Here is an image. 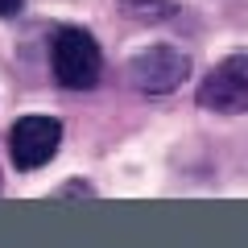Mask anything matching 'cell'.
<instances>
[{
  "mask_svg": "<svg viewBox=\"0 0 248 248\" xmlns=\"http://www.w3.org/2000/svg\"><path fill=\"white\" fill-rule=\"evenodd\" d=\"M50 71L66 91H91L104 71L99 42L79 25H62L50 42Z\"/></svg>",
  "mask_w": 248,
  "mask_h": 248,
  "instance_id": "6da1fadb",
  "label": "cell"
},
{
  "mask_svg": "<svg viewBox=\"0 0 248 248\" xmlns=\"http://www.w3.org/2000/svg\"><path fill=\"white\" fill-rule=\"evenodd\" d=\"M128 83L145 95H166L178 91L190 75V54L178 50V46H149V50H137L124 66Z\"/></svg>",
  "mask_w": 248,
  "mask_h": 248,
  "instance_id": "7a4b0ae2",
  "label": "cell"
},
{
  "mask_svg": "<svg viewBox=\"0 0 248 248\" xmlns=\"http://www.w3.org/2000/svg\"><path fill=\"white\" fill-rule=\"evenodd\" d=\"M199 108L219 116L248 112V54H228L199 83Z\"/></svg>",
  "mask_w": 248,
  "mask_h": 248,
  "instance_id": "3957f363",
  "label": "cell"
},
{
  "mask_svg": "<svg viewBox=\"0 0 248 248\" xmlns=\"http://www.w3.org/2000/svg\"><path fill=\"white\" fill-rule=\"evenodd\" d=\"M62 145V120L54 116H21L9 128V153L17 170H42Z\"/></svg>",
  "mask_w": 248,
  "mask_h": 248,
  "instance_id": "277c9868",
  "label": "cell"
},
{
  "mask_svg": "<svg viewBox=\"0 0 248 248\" xmlns=\"http://www.w3.org/2000/svg\"><path fill=\"white\" fill-rule=\"evenodd\" d=\"M116 9L128 21H141V25H166L178 17V0H116Z\"/></svg>",
  "mask_w": 248,
  "mask_h": 248,
  "instance_id": "5b68a950",
  "label": "cell"
},
{
  "mask_svg": "<svg viewBox=\"0 0 248 248\" xmlns=\"http://www.w3.org/2000/svg\"><path fill=\"white\" fill-rule=\"evenodd\" d=\"M25 0H0V17H21Z\"/></svg>",
  "mask_w": 248,
  "mask_h": 248,
  "instance_id": "8992f818",
  "label": "cell"
},
{
  "mask_svg": "<svg viewBox=\"0 0 248 248\" xmlns=\"http://www.w3.org/2000/svg\"><path fill=\"white\" fill-rule=\"evenodd\" d=\"M62 195H91V186L87 182H71V186H62Z\"/></svg>",
  "mask_w": 248,
  "mask_h": 248,
  "instance_id": "52a82bcc",
  "label": "cell"
}]
</instances>
